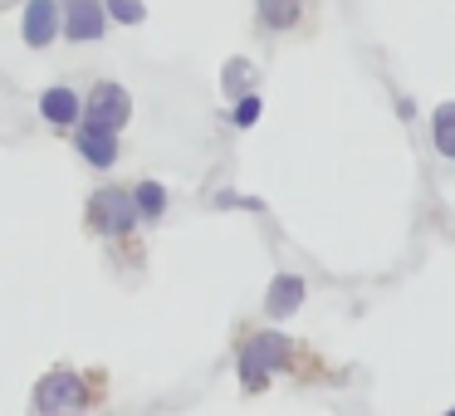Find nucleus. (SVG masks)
<instances>
[{"label":"nucleus","mask_w":455,"mask_h":416,"mask_svg":"<svg viewBox=\"0 0 455 416\" xmlns=\"http://www.w3.org/2000/svg\"><path fill=\"white\" fill-rule=\"evenodd\" d=\"M299 11H304V0H259V20H265L269 30L299 25Z\"/></svg>","instance_id":"obj_10"},{"label":"nucleus","mask_w":455,"mask_h":416,"mask_svg":"<svg viewBox=\"0 0 455 416\" xmlns=\"http://www.w3.org/2000/svg\"><path fill=\"white\" fill-rule=\"evenodd\" d=\"M103 30H108V11L99 0H64V35L69 40H103Z\"/></svg>","instance_id":"obj_4"},{"label":"nucleus","mask_w":455,"mask_h":416,"mask_svg":"<svg viewBox=\"0 0 455 416\" xmlns=\"http://www.w3.org/2000/svg\"><path fill=\"white\" fill-rule=\"evenodd\" d=\"M289 363V338L284 333H255L245 348H240V377L245 387H265L275 367Z\"/></svg>","instance_id":"obj_1"},{"label":"nucleus","mask_w":455,"mask_h":416,"mask_svg":"<svg viewBox=\"0 0 455 416\" xmlns=\"http://www.w3.org/2000/svg\"><path fill=\"white\" fill-rule=\"evenodd\" d=\"M54 35H64L60 5H54V0H30V5H25V44H30V50H44Z\"/></svg>","instance_id":"obj_5"},{"label":"nucleus","mask_w":455,"mask_h":416,"mask_svg":"<svg viewBox=\"0 0 455 416\" xmlns=\"http://www.w3.org/2000/svg\"><path fill=\"white\" fill-rule=\"evenodd\" d=\"M299 304H304V279H299V275H279L275 284H269V294H265V308L275 318H284V314H294Z\"/></svg>","instance_id":"obj_9"},{"label":"nucleus","mask_w":455,"mask_h":416,"mask_svg":"<svg viewBox=\"0 0 455 416\" xmlns=\"http://www.w3.org/2000/svg\"><path fill=\"white\" fill-rule=\"evenodd\" d=\"M435 152H441V157H455V103H441V108H435Z\"/></svg>","instance_id":"obj_12"},{"label":"nucleus","mask_w":455,"mask_h":416,"mask_svg":"<svg viewBox=\"0 0 455 416\" xmlns=\"http://www.w3.org/2000/svg\"><path fill=\"white\" fill-rule=\"evenodd\" d=\"M40 113H44V123H54V128H69V123L84 118V99L74 89H64V84H54V89L40 93Z\"/></svg>","instance_id":"obj_8"},{"label":"nucleus","mask_w":455,"mask_h":416,"mask_svg":"<svg viewBox=\"0 0 455 416\" xmlns=\"http://www.w3.org/2000/svg\"><path fill=\"white\" fill-rule=\"evenodd\" d=\"M230 118H235V128H250V123L259 118V99H255V93H245V99H235V113H230Z\"/></svg>","instance_id":"obj_14"},{"label":"nucleus","mask_w":455,"mask_h":416,"mask_svg":"<svg viewBox=\"0 0 455 416\" xmlns=\"http://www.w3.org/2000/svg\"><path fill=\"white\" fill-rule=\"evenodd\" d=\"M74 148H79V157L89 162V167H113V162H118V132H113V128H99V123L84 118Z\"/></svg>","instance_id":"obj_6"},{"label":"nucleus","mask_w":455,"mask_h":416,"mask_svg":"<svg viewBox=\"0 0 455 416\" xmlns=\"http://www.w3.org/2000/svg\"><path fill=\"white\" fill-rule=\"evenodd\" d=\"M84 118L89 123H99V128H113L118 132L123 123L132 118V99H128V89H123V84H93L89 89V103H84Z\"/></svg>","instance_id":"obj_3"},{"label":"nucleus","mask_w":455,"mask_h":416,"mask_svg":"<svg viewBox=\"0 0 455 416\" xmlns=\"http://www.w3.org/2000/svg\"><path fill=\"white\" fill-rule=\"evenodd\" d=\"M245 74H250V69H245V60H235V64H230V74H226V89L235 93L240 84H245Z\"/></svg>","instance_id":"obj_15"},{"label":"nucleus","mask_w":455,"mask_h":416,"mask_svg":"<svg viewBox=\"0 0 455 416\" xmlns=\"http://www.w3.org/2000/svg\"><path fill=\"white\" fill-rule=\"evenodd\" d=\"M103 11H108L113 20H123V25H142V20H148V5H142V0H108Z\"/></svg>","instance_id":"obj_13"},{"label":"nucleus","mask_w":455,"mask_h":416,"mask_svg":"<svg viewBox=\"0 0 455 416\" xmlns=\"http://www.w3.org/2000/svg\"><path fill=\"white\" fill-rule=\"evenodd\" d=\"M74 402H84V377H74V372L44 377L40 392H35V406H40V412H60V406H74Z\"/></svg>","instance_id":"obj_7"},{"label":"nucleus","mask_w":455,"mask_h":416,"mask_svg":"<svg viewBox=\"0 0 455 416\" xmlns=\"http://www.w3.org/2000/svg\"><path fill=\"white\" fill-rule=\"evenodd\" d=\"M89 220H93V230H103V236H128L142 216H138V201H132L123 187H103L99 196L89 201Z\"/></svg>","instance_id":"obj_2"},{"label":"nucleus","mask_w":455,"mask_h":416,"mask_svg":"<svg viewBox=\"0 0 455 416\" xmlns=\"http://www.w3.org/2000/svg\"><path fill=\"white\" fill-rule=\"evenodd\" d=\"M132 201H138V216L142 220H162V211H167V191H162L157 181H138Z\"/></svg>","instance_id":"obj_11"}]
</instances>
